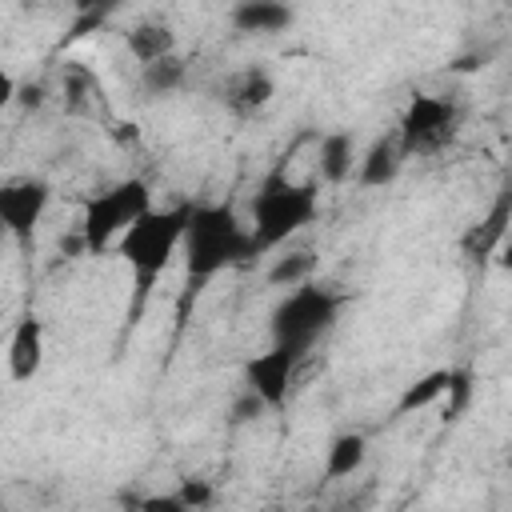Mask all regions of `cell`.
<instances>
[{
    "mask_svg": "<svg viewBox=\"0 0 512 512\" xmlns=\"http://www.w3.org/2000/svg\"><path fill=\"white\" fill-rule=\"evenodd\" d=\"M80 4V12H100V8H108L112 0H76Z\"/></svg>",
    "mask_w": 512,
    "mask_h": 512,
    "instance_id": "cell-25",
    "label": "cell"
},
{
    "mask_svg": "<svg viewBox=\"0 0 512 512\" xmlns=\"http://www.w3.org/2000/svg\"><path fill=\"white\" fill-rule=\"evenodd\" d=\"M404 160H408V156H404L400 132H384V136H376V140L368 144V152H364L356 176H360L364 188H388V184L400 176Z\"/></svg>",
    "mask_w": 512,
    "mask_h": 512,
    "instance_id": "cell-12",
    "label": "cell"
},
{
    "mask_svg": "<svg viewBox=\"0 0 512 512\" xmlns=\"http://www.w3.org/2000/svg\"><path fill=\"white\" fill-rule=\"evenodd\" d=\"M180 500H184V508L192 512V508H208L212 504V484L208 480H180Z\"/></svg>",
    "mask_w": 512,
    "mask_h": 512,
    "instance_id": "cell-21",
    "label": "cell"
},
{
    "mask_svg": "<svg viewBox=\"0 0 512 512\" xmlns=\"http://www.w3.org/2000/svg\"><path fill=\"white\" fill-rule=\"evenodd\" d=\"M272 96H276V84H272V76L264 72V68H240V72H232L228 80H224V92H220V100H224V108L232 112V116H256V112H264L268 104H272Z\"/></svg>",
    "mask_w": 512,
    "mask_h": 512,
    "instance_id": "cell-9",
    "label": "cell"
},
{
    "mask_svg": "<svg viewBox=\"0 0 512 512\" xmlns=\"http://www.w3.org/2000/svg\"><path fill=\"white\" fill-rule=\"evenodd\" d=\"M400 144H404V156H428V152H440L452 132H456V108L444 100V96H428V92H416L400 116Z\"/></svg>",
    "mask_w": 512,
    "mask_h": 512,
    "instance_id": "cell-6",
    "label": "cell"
},
{
    "mask_svg": "<svg viewBox=\"0 0 512 512\" xmlns=\"http://www.w3.org/2000/svg\"><path fill=\"white\" fill-rule=\"evenodd\" d=\"M16 100H20L24 108H40V104H44V88H40V84H20Z\"/></svg>",
    "mask_w": 512,
    "mask_h": 512,
    "instance_id": "cell-23",
    "label": "cell"
},
{
    "mask_svg": "<svg viewBox=\"0 0 512 512\" xmlns=\"http://www.w3.org/2000/svg\"><path fill=\"white\" fill-rule=\"evenodd\" d=\"M144 212H152V192H148V184L140 176H128V180L112 184L108 192H96L84 204V216H80V236L88 244V256H100Z\"/></svg>",
    "mask_w": 512,
    "mask_h": 512,
    "instance_id": "cell-4",
    "label": "cell"
},
{
    "mask_svg": "<svg viewBox=\"0 0 512 512\" xmlns=\"http://www.w3.org/2000/svg\"><path fill=\"white\" fill-rule=\"evenodd\" d=\"M192 220V204H176V208H152L144 212L124 236H120V256L132 272V304L124 316V328H136L148 296L156 288V280L168 272V264L176 260V252L184 248V232Z\"/></svg>",
    "mask_w": 512,
    "mask_h": 512,
    "instance_id": "cell-2",
    "label": "cell"
},
{
    "mask_svg": "<svg viewBox=\"0 0 512 512\" xmlns=\"http://www.w3.org/2000/svg\"><path fill=\"white\" fill-rule=\"evenodd\" d=\"M340 316V296L324 284H296L276 308H272V320H268V332L276 344H296V348H308L336 324Z\"/></svg>",
    "mask_w": 512,
    "mask_h": 512,
    "instance_id": "cell-5",
    "label": "cell"
},
{
    "mask_svg": "<svg viewBox=\"0 0 512 512\" xmlns=\"http://www.w3.org/2000/svg\"><path fill=\"white\" fill-rule=\"evenodd\" d=\"M352 164H356V140H352V132H344V128L324 132L320 136V180L344 184L352 176Z\"/></svg>",
    "mask_w": 512,
    "mask_h": 512,
    "instance_id": "cell-15",
    "label": "cell"
},
{
    "mask_svg": "<svg viewBox=\"0 0 512 512\" xmlns=\"http://www.w3.org/2000/svg\"><path fill=\"white\" fill-rule=\"evenodd\" d=\"M264 412H272V408H268V400H264L256 388H248V384H244V392H240V396L232 400V408H228V420L240 428V424H252V420H260Z\"/></svg>",
    "mask_w": 512,
    "mask_h": 512,
    "instance_id": "cell-20",
    "label": "cell"
},
{
    "mask_svg": "<svg viewBox=\"0 0 512 512\" xmlns=\"http://www.w3.org/2000/svg\"><path fill=\"white\" fill-rule=\"evenodd\" d=\"M252 256V228L240 224L232 204H192V220L184 232V292L180 320L188 304L224 272Z\"/></svg>",
    "mask_w": 512,
    "mask_h": 512,
    "instance_id": "cell-1",
    "label": "cell"
},
{
    "mask_svg": "<svg viewBox=\"0 0 512 512\" xmlns=\"http://www.w3.org/2000/svg\"><path fill=\"white\" fill-rule=\"evenodd\" d=\"M368 460V440L360 432H340L324 452V480H348Z\"/></svg>",
    "mask_w": 512,
    "mask_h": 512,
    "instance_id": "cell-17",
    "label": "cell"
},
{
    "mask_svg": "<svg viewBox=\"0 0 512 512\" xmlns=\"http://www.w3.org/2000/svg\"><path fill=\"white\" fill-rule=\"evenodd\" d=\"M140 84L148 96H168L184 84V60L172 52V56H160L152 64H140Z\"/></svg>",
    "mask_w": 512,
    "mask_h": 512,
    "instance_id": "cell-19",
    "label": "cell"
},
{
    "mask_svg": "<svg viewBox=\"0 0 512 512\" xmlns=\"http://www.w3.org/2000/svg\"><path fill=\"white\" fill-rule=\"evenodd\" d=\"M500 264H504V268H512V244L504 248V256H500Z\"/></svg>",
    "mask_w": 512,
    "mask_h": 512,
    "instance_id": "cell-26",
    "label": "cell"
},
{
    "mask_svg": "<svg viewBox=\"0 0 512 512\" xmlns=\"http://www.w3.org/2000/svg\"><path fill=\"white\" fill-rule=\"evenodd\" d=\"M448 384H452V368H432V372L416 376V380L400 392V400L392 404V420H404V416H412V412L436 404V400L448 392Z\"/></svg>",
    "mask_w": 512,
    "mask_h": 512,
    "instance_id": "cell-16",
    "label": "cell"
},
{
    "mask_svg": "<svg viewBox=\"0 0 512 512\" xmlns=\"http://www.w3.org/2000/svg\"><path fill=\"white\" fill-rule=\"evenodd\" d=\"M128 40V52L140 60V64H152L160 56H172L176 52V32L164 24V20H140L124 32Z\"/></svg>",
    "mask_w": 512,
    "mask_h": 512,
    "instance_id": "cell-14",
    "label": "cell"
},
{
    "mask_svg": "<svg viewBox=\"0 0 512 512\" xmlns=\"http://www.w3.org/2000/svg\"><path fill=\"white\" fill-rule=\"evenodd\" d=\"M316 208H320L316 184L312 180L296 184L288 180L284 164H276L252 196V256L280 248L288 236H296L304 224L316 220Z\"/></svg>",
    "mask_w": 512,
    "mask_h": 512,
    "instance_id": "cell-3",
    "label": "cell"
},
{
    "mask_svg": "<svg viewBox=\"0 0 512 512\" xmlns=\"http://www.w3.org/2000/svg\"><path fill=\"white\" fill-rule=\"evenodd\" d=\"M44 364V324L36 316H24L8 336V376L16 384L32 380Z\"/></svg>",
    "mask_w": 512,
    "mask_h": 512,
    "instance_id": "cell-11",
    "label": "cell"
},
{
    "mask_svg": "<svg viewBox=\"0 0 512 512\" xmlns=\"http://www.w3.org/2000/svg\"><path fill=\"white\" fill-rule=\"evenodd\" d=\"M144 508H152V512H188L184 500H180V492H172V496H148Z\"/></svg>",
    "mask_w": 512,
    "mask_h": 512,
    "instance_id": "cell-22",
    "label": "cell"
},
{
    "mask_svg": "<svg viewBox=\"0 0 512 512\" xmlns=\"http://www.w3.org/2000/svg\"><path fill=\"white\" fill-rule=\"evenodd\" d=\"M48 204H52V184L48 180H40V176L8 180L0 188V224H4V232L20 248H28L36 228H40V220H44V212H48Z\"/></svg>",
    "mask_w": 512,
    "mask_h": 512,
    "instance_id": "cell-7",
    "label": "cell"
},
{
    "mask_svg": "<svg viewBox=\"0 0 512 512\" xmlns=\"http://www.w3.org/2000/svg\"><path fill=\"white\" fill-rule=\"evenodd\" d=\"M504 4H512V0H504Z\"/></svg>",
    "mask_w": 512,
    "mask_h": 512,
    "instance_id": "cell-28",
    "label": "cell"
},
{
    "mask_svg": "<svg viewBox=\"0 0 512 512\" xmlns=\"http://www.w3.org/2000/svg\"><path fill=\"white\" fill-rule=\"evenodd\" d=\"M296 12L288 0H236L232 4V28L244 36H276L292 28Z\"/></svg>",
    "mask_w": 512,
    "mask_h": 512,
    "instance_id": "cell-10",
    "label": "cell"
},
{
    "mask_svg": "<svg viewBox=\"0 0 512 512\" xmlns=\"http://www.w3.org/2000/svg\"><path fill=\"white\" fill-rule=\"evenodd\" d=\"M40 4H52V0H40Z\"/></svg>",
    "mask_w": 512,
    "mask_h": 512,
    "instance_id": "cell-27",
    "label": "cell"
},
{
    "mask_svg": "<svg viewBox=\"0 0 512 512\" xmlns=\"http://www.w3.org/2000/svg\"><path fill=\"white\" fill-rule=\"evenodd\" d=\"M508 224H512V180L496 192V200H492V208H488V216L464 236V248H468V256H488L492 248H500L504 244V232H508Z\"/></svg>",
    "mask_w": 512,
    "mask_h": 512,
    "instance_id": "cell-13",
    "label": "cell"
},
{
    "mask_svg": "<svg viewBox=\"0 0 512 512\" xmlns=\"http://www.w3.org/2000/svg\"><path fill=\"white\" fill-rule=\"evenodd\" d=\"M304 356H308V348L276 344V340H272L268 352H260V356H252V360L244 364V384L256 388V392L268 400V408H284V404H288V392H292V384H296V372H300V364H304Z\"/></svg>",
    "mask_w": 512,
    "mask_h": 512,
    "instance_id": "cell-8",
    "label": "cell"
},
{
    "mask_svg": "<svg viewBox=\"0 0 512 512\" xmlns=\"http://www.w3.org/2000/svg\"><path fill=\"white\" fill-rule=\"evenodd\" d=\"M16 92L20 84L12 80V72H0V104H16Z\"/></svg>",
    "mask_w": 512,
    "mask_h": 512,
    "instance_id": "cell-24",
    "label": "cell"
},
{
    "mask_svg": "<svg viewBox=\"0 0 512 512\" xmlns=\"http://www.w3.org/2000/svg\"><path fill=\"white\" fill-rule=\"evenodd\" d=\"M316 272V252L312 248H296V252H284L268 264L264 280L268 288H296V284H308Z\"/></svg>",
    "mask_w": 512,
    "mask_h": 512,
    "instance_id": "cell-18",
    "label": "cell"
}]
</instances>
